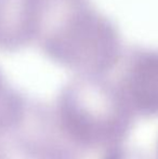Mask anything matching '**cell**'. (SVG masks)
<instances>
[{
	"label": "cell",
	"mask_w": 158,
	"mask_h": 159,
	"mask_svg": "<svg viewBox=\"0 0 158 159\" xmlns=\"http://www.w3.org/2000/svg\"><path fill=\"white\" fill-rule=\"evenodd\" d=\"M55 63L84 74H104L122 60L117 25L92 0H38L36 42Z\"/></svg>",
	"instance_id": "cell-1"
},
{
	"label": "cell",
	"mask_w": 158,
	"mask_h": 159,
	"mask_svg": "<svg viewBox=\"0 0 158 159\" xmlns=\"http://www.w3.org/2000/svg\"><path fill=\"white\" fill-rule=\"evenodd\" d=\"M117 92L127 108L145 117H158V48H130Z\"/></svg>",
	"instance_id": "cell-2"
},
{
	"label": "cell",
	"mask_w": 158,
	"mask_h": 159,
	"mask_svg": "<svg viewBox=\"0 0 158 159\" xmlns=\"http://www.w3.org/2000/svg\"><path fill=\"white\" fill-rule=\"evenodd\" d=\"M38 0H0V50L16 52L36 42Z\"/></svg>",
	"instance_id": "cell-3"
},
{
	"label": "cell",
	"mask_w": 158,
	"mask_h": 159,
	"mask_svg": "<svg viewBox=\"0 0 158 159\" xmlns=\"http://www.w3.org/2000/svg\"><path fill=\"white\" fill-rule=\"evenodd\" d=\"M157 152H158V151H157Z\"/></svg>",
	"instance_id": "cell-4"
}]
</instances>
